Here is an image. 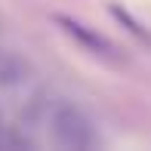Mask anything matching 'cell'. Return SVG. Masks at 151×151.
Wrapping results in <instances>:
<instances>
[{
  "label": "cell",
  "instance_id": "1",
  "mask_svg": "<svg viewBox=\"0 0 151 151\" xmlns=\"http://www.w3.org/2000/svg\"><path fill=\"white\" fill-rule=\"evenodd\" d=\"M50 133H52V142L68 151H86V148H96V142H99L96 123L74 102H56L50 108Z\"/></svg>",
  "mask_w": 151,
  "mask_h": 151
},
{
  "label": "cell",
  "instance_id": "4",
  "mask_svg": "<svg viewBox=\"0 0 151 151\" xmlns=\"http://www.w3.org/2000/svg\"><path fill=\"white\" fill-rule=\"evenodd\" d=\"M108 12H111V19H114V22H117V25H120V28L127 31V34H133V37L139 40V43L151 46V31H148V28H145V25H142L139 19H136L133 12H129V9H123L120 3H111V6H108Z\"/></svg>",
  "mask_w": 151,
  "mask_h": 151
},
{
  "label": "cell",
  "instance_id": "2",
  "mask_svg": "<svg viewBox=\"0 0 151 151\" xmlns=\"http://www.w3.org/2000/svg\"><path fill=\"white\" fill-rule=\"evenodd\" d=\"M52 22H56V28L65 34L68 40H74L83 52L108 62V65H120V62H123V52L117 50V43L108 40L105 34H99L96 28H90L86 22H80V19H74V16H65V12H56Z\"/></svg>",
  "mask_w": 151,
  "mask_h": 151
},
{
  "label": "cell",
  "instance_id": "3",
  "mask_svg": "<svg viewBox=\"0 0 151 151\" xmlns=\"http://www.w3.org/2000/svg\"><path fill=\"white\" fill-rule=\"evenodd\" d=\"M31 68L22 56H16L12 50L0 46V90H12V86H22L28 80Z\"/></svg>",
  "mask_w": 151,
  "mask_h": 151
},
{
  "label": "cell",
  "instance_id": "5",
  "mask_svg": "<svg viewBox=\"0 0 151 151\" xmlns=\"http://www.w3.org/2000/svg\"><path fill=\"white\" fill-rule=\"evenodd\" d=\"M0 136H3V117H0Z\"/></svg>",
  "mask_w": 151,
  "mask_h": 151
}]
</instances>
